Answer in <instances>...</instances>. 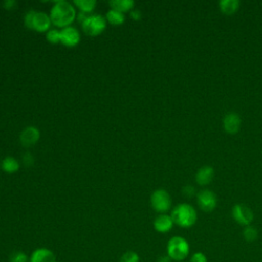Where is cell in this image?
Here are the masks:
<instances>
[{"instance_id":"obj_1","label":"cell","mask_w":262,"mask_h":262,"mask_svg":"<svg viewBox=\"0 0 262 262\" xmlns=\"http://www.w3.org/2000/svg\"><path fill=\"white\" fill-rule=\"evenodd\" d=\"M49 16L54 26L63 29L70 27V25L75 20L76 9L73 4L68 1H56L51 7Z\"/></svg>"},{"instance_id":"obj_2","label":"cell","mask_w":262,"mask_h":262,"mask_svg":"<svg viewBox=\"0 0 262 262\" xmlns=\"http://www.w3.org/2000/svg\"><path fill=\"white\" fill-rule=\"evenodd\" d=\"M170 215L174 224L182 228H189L193 226L198 220V214L194 207L187 203H181L175 206Z\"/></svg>"},{"instance_id":"obj_3","label":"cell","mask_w":262,"mask_h":262,"mask_svg":"<svg viewBox=\"0 0 262 262\" xmlns=\"http://www.w3.org/2000/svg\"><path fill=\"white\" fill-rule=\"evenodd\" d=\"M167 255L175 262H183L189 255L190 246L186 238L180 235H174L167 243Z\"/></svg>"},{"instance_id":"obj_4","label":"cell","mask_w":262,"mask_h":262,"mask_svg":"<svg viewBox=\"0 0 262 262\" xmlns=\"http://www.w3.org/2000/svg\"><path fill=\"white\" fill-rule=\"evenodd\" d=\"M106 28V19L100 14H91L82 23L83 31L89 36H98Z\"/></svg>"},{"instance_id":"obj_5","label":"cell","mask_w":262,"mask_h":262,"mask_svg":"<svg viewBox=\"0 0 262 262\" xmlns=\"http://www.w3.org/2000/svg\"><path fill=\"white\" fill-rule=\"evenodd\" d=\"M150 205L156 212L160 214L167 213L172 206V200L169 192L163 188L155 190L150 195Z\"/></svg>"},{"instance_id":"obj_6","label":"cell","mask_w":262,"mask_h":262,"mask_svg":"<svg viewBox=\"0 0 262 262\" xmlns=\"http://www.w3.org/2000/svg\"><path fill=\"white\" fill-rule=\"evenodd\" d=\"M231 215L233 220L238 223L239 225L248 226L251 225V223L254 220V213L250 207H248L245 204H235L232 207Z\"/></svg>"},{"instance_id":"obj_7","label":"cell","mask_w":262,"mask_h":262,"mask_svg":"<svg viewBox=\"0 0 262 262\" xmlns=\"http://www.w3.org/2000/svg\"><path fill=\"white\" fill-rule=\"evenodd\" d=\"M196 202L199 208L206 212H212L217 206V195L210 189L204 188L196 193Z\"/></svg>"},{"instance_id":"obj_8","label":"cell","mask_w":262,"mask_h":262,"mask_svg":"<svg viewBox=\"0 0 262 262\" xmlns=\"http://www.w3.org/2000/svg\"><path fill=\"white\" fill-rule=\"evenodd\" d=\"M80 33L75 27H67L60 31V43L67 47H74L80 42Z\"/></svg>"},{"instance_id":"obj_9","label":"cell","mask_w":262,"mask_h":262,"mask_svg":"<svg viewBox=\"0 0 262 262\" xmlns=\"http://www.w3.org/2000/svg\"><path fill=\"white\" fill-rule=\"evenodd\" d=\"M222 124H223V128L226 133L235 134L239 131V128L242 125V120L237 113L229 112V113L225 114Z\"/></svg>"},{"instance_id":"obj_10","label":"cell","mask_w":262,"mask_h":262,"mask_svg":"<svg viewBox=\"0 0 262 262\" xmlns=\"http://www.w3.org/2000/svg\"><path fill=\"white\" fill-rule=\"evenodd\" d=\"M51 19L50 16L48 14H46L45 12H41V11H36L33 17V23H32V30L37 31L39 33H43V32H47L49 31L50 25H51Z\"/></svg>"},{"instance_id":"obj_11","label":"cell","mask_w":262,"mask_h":262,"mask_svg":"<svg viewBox=\"0 0 262 262\" xmlns=\"http://www.w3.org/2000/svg\"><path fill=\"white\" fill-rule=\"evenodd\" d=\"M30 262H57L55 254L48 248H37L30 255Z\"/></svg>"},{"instance_id":"obj_12","label":"cell","mask_w":262,"mask_h":262,"mask_svg":"<svg viewBox=\"0 0 262 262\" xmlns=\"http://www.w3.org/2000/svg\"><path fill=\"white\" fill-rule=\"evenodd\" d=\"M39 138L40 131L33 126L26 127L19 134V141L26 147L34 145L39 140Z\"/></svg>"},{"instance_id":"obj_13","label":"cell","mask_w":262,"mask_h":262,"mask_svg":"<svg viewBox=\"0 0 262 262\" xmlns=\"http://www.w3.org/2000/svg\"><path fill=\"white\" fill-rule=\"evenodd\" d=\"M154 228L156 231L160 233H166L169 232L173 226H174V221L171 217V215L168 214H159L155 220H154Z\"/></svg>"},{"instance_id":"obj_14","label":"cell","mask_w":262,"mask_h":262,"mask_svg":"<svg viewBox=\"0 0 262 262\" xmlns=\"http://www.w3.org/2000/svg\"><path fill=\"white\" fill-rule=\"evenodd\" d=\"M213 177L214 169L211 166H203L195 173V181L201 186H205L211 183Z\"/></svg>"},{"instance_id":"obj_15","label":"cell","mask_w":262,"mask_h":262,"mask_svg":"<svg viewBox=\"0 0 262 262\" xmlns=\"http://www.w3.org/2000/svg\"><path fill=\"white\" fill-rule=\"evenodd\" d=\"M218 5L222 13L226 15H232L239 8V1L238 0H221L219 1Z\"/></svg>"},{"instance_id":"obj_16","label":"cell","mask_w":262,"mask_h":262,"mask_svg":"<svg viewBox=\"0 0 262 262\" xmlns=\"http://www.w3.org/2000/svg\"><path fill=\"white\" fill-rule=\"evenodd\" d=\"M134 1L133 0H113L110 1V5L112 6V9H115L117 11H120L122 13L126 11L132 10L134 7Z\"/></svg>"},{"instance_id":"obj_17","label":"cell","mask_w":262,"mask_h":262,"mask_svg":"<svg viewBox=\"0 0 262 262\" xmlns=\"http://www.w3.org/2000/svg\"><path fill=\"white\" fill-rule=\"evenodd\" d=\"M1 167L3 169L4 172L8 173V174H12V173H15L18 171L19 169V163L16 159H14L13 157H6L3 161H2V164H1Z\"/></svg>"},{"instance_id":"obj_18","label":"cell","mask_w":262,"mask_h":262,"mask_svg":"<svg viewBox=\"0 0 262 262\" xmlns=\"http://www.w3.org/2000/svg\"><path fill=\"white\" fill-rule=\"evenodd\" d=\"M105 19L106 21H108L114 26H120L125 21V15L120 11H117L115 9H110L105 14Z\"/></svg>"},{"instance_id":"obj_19","label":"cell","mask_w":262,"mask_h":262,"mask_svg":"<svg viewBox=\"0 0 262 262\" xmlns=\"http://www.w3.org/2000/svg\"><path fill=\"white\" fill-rule=\"evenodd\" d=\"M74 4L80 9L81 12L90 13L96 6L95 0H75Z\"/></svg>"},{"instance_id":"obj_20","label":"cell","mask_w":262,"mask_h":262,"mask_svg":"<svg viewBox=\"0 0 262 262\" xmlns=\"http://www.w3.org/2000/svg\"><path fill=\"white\" fill-rule=\"evenodd\" d=\"M243 237L245 241L252 243L254 241L257 239L258 237V230L256 227L252 226V225H248L245 226L243 229Z\"/></svg>"},{"instance_id":"obj_21","label":"cell","mask_w":262,"mask_h":262,"mask_svg":"<svg viewBox=\"0 0 262 262\" xmlns=\"http://www.w3.org/2000/svg\"><path fill=\"white\" fill-rule=\"evenodd\" d=\"M9 262H30V256L23 251H14L9 255Z\"/></svg>"},{"instance_id":"obj_22","label":"cell","mask_w":262,"mask_h":262,"mask_svg":"<svg viewBox=\"0 0 262 262\" xmlns=\"http://www.w3.org/2000/svg\"><path fill=\"white\" fill-rule=\"evenodd\" d=\"M139 260H140V257L136 252L126 251L120 257L119 262H139Z\"/></svg>"},{"instance_id":"obj_23","label":"cell","mask_w":262,"mask_h":262,"mask_svg":"<svg viewBox=\"0 0 262 262\" xmlns=\"http://www.w3.org/2000/svg\"><path fill=\"white\" fill-rule=\"evenodd\" d=\"M46 39L51 44H57L60 42V31L56 29H51L46 33Z\"/></svg>"},{"instance_id":"obj_24","label":"cell","mask_w":262,"mask_h":262,"mask_svg":"<svg viewBox=\"0 0 262 262\" xmlns=\"http://www.w3.org/2000/svg\"><path fill=\"white\" fill-rule=\"evenodd\" d=\"M189 262H208V259L203 252H195L190 256Z\"/></svg>"},{"instance_id":"obj_25","label":"cell","mask_w":262,"mask_h":262,"mask_svg":"<svg viewBox=\"0 0 262 262\" xmlns=\"http://www.w3.org/2000/svg\"><path fill=\"white\" fill-rule=\"evenodd\" d=\"M35 10H30L26 13L25 15V25L27 28L31 29L32 28V23H33V17H34V14H35Z\"/></svg>"},{"instance_id":"obj_26","label":"cell","mask_w":262,"mask_h":262,"mask_svg":"<svg viewBox=\"0 0 262 262\" xmlns=\"http://www.w3.org/2000/svg\"><path fill=\"white\" fill-rule=\"evenodd\" d=\"M182 193L186 196V198H191L195 194V188L192 185H185L182 188Z\"/></svg>"},{"instance_id":"obj_27","label":"cell","mask_w":262,"mask_h":262,"mask_svg":"<svg viewBox=\"0 0 262 262\" xmlns=\"http://www.w3.org/2000/svg\"><path fill=\"white\" fill-rule=\"evenodd\" d=\"M16 5H17V3H16L15 0H6V1L4 2V7H5V9H7V10H12V9H14V8L16 7Z\"/></svg>"},{"instance_id":"obj_28","label":"cell","mask_w":262,"mask_h":262,"mask_svg":"<svg viewBox=\"0 0 262 262\" xmlns=\"http://www.w3.org/2000/svg\"><path fill=\"white\" fill-rule=\"evenodd\" d=\"M130 15H131V18L135 20H138L141 18V12L138 9H132Z\"/></svg>"},{"instance_id":"obj_29","label":"cell","mask_w":262,"mask_h":262,"mask_svg":"<svg viewBox=\"0 0 262 262\" xmlns=\"http://www.w3.org/2000/svg\"><path fill=\"white\" fill-rule=\"evenodd\" d=\"M157 262H172V260H171V258L166 254V255L160 256V257L158 258Z\"/></svg>"}]
</instances>
